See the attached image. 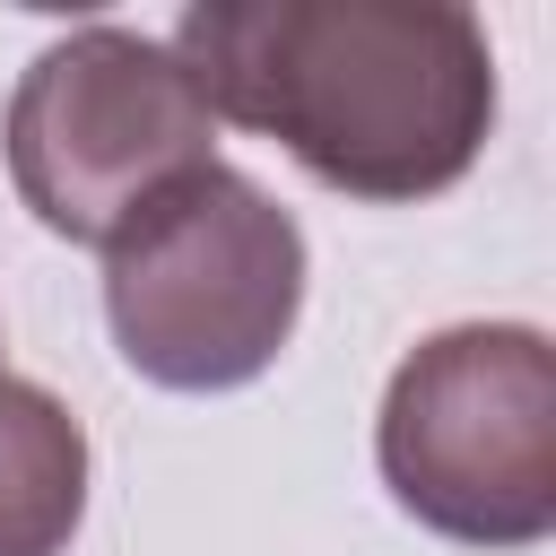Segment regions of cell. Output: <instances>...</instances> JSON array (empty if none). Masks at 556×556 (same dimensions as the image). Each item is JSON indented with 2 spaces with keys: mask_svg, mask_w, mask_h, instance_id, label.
<instances>
[{
  "mask_svg": "<svg viewBox=\"0 0 556 556\" xmlns=\"http://www.w3.org/2000/svg\"><path fill=\"white\" fill-rule=\"evenodd\" d=\"M165 52L208 113L374 208L452 191L495 130V43L460 0H191Z\"/></svg>",
  "mask_w": 556,
  "mask_h": 556,
  "instance_id": "cell-1",
  "label": "cell"
},
{
  "mask_svg": "<svg viewBox=\"0 0 556 556\" xmlns=\"http://www.w3.org/2000/svg\"><path fill=\"white\" fill-rule=\"evenodd\" d=\"M304 313V226L235 165L165 182L104 243V321L156 391H243L278 365Z\"/></svg>",
  "mask_w": 556,
  "mask_h": 556,
  "instance_id": "cell-2",
  "label": "cell"
},
{
  "mask_svg": "<svg viewBox=\"0 0 556 556\" xmlns=\"http://www.w3.org/2000/svg\"><path fill=\"white\" fill-rule=\"evenodd\" d=\"M391 504L452 547H539L556 530V348L530 321L417 339L374 417Z\"/></svg>",
  "mask_w": 556,
  "mask_h": 556,
  "instance_id": "cell-3",
  "label": "cell"
},
{
  "mask_svg": "<svg viewBox=\"0 0 556 556\" xmlns=\"http://www.w3.org/2000/svg\"><path fill=\"white\" fill-rule=\"evenodd\" d=\"M0 156L43 235L113 243L165 182L217 165V113L156 35L78 26L17 70Z\"/></svg>",
  "mask_w": 556,
  "mask_h": 556,
  "instance_id": "cell-4",
  "label": "cell"
},
{
  "mask_svg": "<svg viewBox=\"0 0 556 556\" xmlns=\"http://www.w3.org/2000/svg\"><path fill=\"white\" fill-rule=\"evenodd\" d=\"M87 521V426L43 382H0V556H70Z\"/></svg>",
  "mask_w": 556,
  "mask_h": 556,
  "instance_id": "cell-5",
  "label": "cell"
},
{
  "mask_svg": "<svg viewBox=\"0 0 556 556\" xmlns=\"http://www.w3.org/2000/svg\"><path fill=\"white\" fill-rule=\"evenodd\" d=\"M0 382H9V365H0Z\"/></svg>",
  "mask_w": 556,
  "mask_h": 556,
  "instance_id": "cell-6",
  "label": "cell"
}]
</instances>
